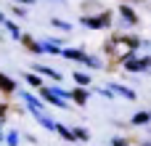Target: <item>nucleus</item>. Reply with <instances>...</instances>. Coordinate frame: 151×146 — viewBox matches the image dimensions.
<instances>
[{
	"instance_id": "1",
	"label": "nucleus",
	"mask_w": 151,
	"mask_h": 146,
	"mask_svg": "<svg viewBox=\"0 0 151 146\" xmlns=\"http://www.w3.org/2000/svg\"><path fill=\"white\" fill-rule=\"evenodd\" d=\"M80 21H82V27L101 29V27H109V21H111V13H101V16H82Z\"/></svg>"
},
{
	"instance_id": "2",
	"label": "nucleus",
	"mask_w": 151,
	"mask_h": 146,
	"mask_svg": "<svg viewBox=\"0 0 151 146\" xmlns=\"http://www.w3.org/2000/svg\"><path fill=\"white\" fill-rule=\"evenodd\" d=\"M125 69H130V72H143V69H151V59H135V56H125Z\"/></svg>"
},
{
	"instance_id": "3",
	"label": "nucleus",
	"mask_w": 151,
	"mask_h": 146,
	"mask_svg": "<svg viewBox=\"0 0 151 146\" xmlns=\"http://www.w3.org/2000/svg\"><path fill=\"white\" fill-rule=\"evenodd\" d=\"M42 98H45L48 104L58 106V109H66V101H61V96H56V93H53V90H48V88H42Z\"/></svg>"
},
{
	"instance_id": "4",
	"label": "nucleus",
	"mask_w": 151,
	"mask_h": 146,
	"mask_svg": "<svg viewBox=\"0 0 151 146\" xmlns=\"http://www.w3.org/2000/svg\"><path fill=\"white\" fill-rule=\"evenodd\" d=\"M21 98L27 101V106L32 109V114H42V104H40V101H37L32 93H27V90H24V93H21Z\"/></svg>"
},
{
	"instance_id": "5",
	"label": "nucleus",
	"mask_w": 151,
	"mask_h": 146,
	"mask_svg": "<svg viewBox=\"0 0 151 146\" xmlns=\"http://www.w3.org/2000/svg\"><path fill=\"white\" fill-rule=\"evenodd\" d=\"M61 53H64L66 59H72V61H82V64H88V59H90L88 53H82V51H72V48H66V51H61Z\"/></svg>"
},
{
	"instance_id": "6",
	"label": "nucleus",
	"mask_w": 151,
	"mask_h": 146,
	"mask_svg": "<svg viewBox=\"0 0 151 146\" xmlns=\"http://www.w3.org/2000/svg\"><path fill=\"white\" fill-rule=\"evenodd\" d=\"M0 90H3V93H13V90H16V82H13L8 74H3V72H0Z\"/></svg>"
},
{
	"instance_id": "7",
	"label": "nucleus",
	"mask_w": 151,
	"mask_h": 146,
	"mask_svg": "<svg viewBox=\"0 0 151 146\" xmlns=\"http://www.w3.org/2000/svg\"><path fill=\"white\" fill-rule=\"evenodd\" d=\"M69 96H72V98H74L77 104H88V98H90V93H88L85 88H77V90H72Z\"/></svg>"
},
{
	"instance_id": "8",
	"label": "nucleus",
	"mask_w": 151,
	"mask_h": 146,
	"mask_svg": "<svg viewBox=\"0 0 151 146\" xmlns=\"http://www.w3.org/2000/svg\"><path fill=\"white\" fill-rule=\"evenodd\" d=\"M119 13L125 16V21H130V24H135L138 21V16H135V11L130 8V5H119Z\"/></svg>"
},
{
	"instance_id": "9",
	"label": "nucleus",
	"mask_w": 151,
	"mask_h": 146,
	"mask_svg": "<svg viewBox=\"0 0 151 146\" xmlns=\"http://www.w3.org/2000/svg\"><path fill=\"white\" fill-rule=\"evenodd\" d=\"M21 43H24V45H27V48H29L32 53H40V51H42V45H40V43H35V40H32L29 35H21Z\"/></svg>"
},
{
	"instance_id": "10",
	"label": "nucleus",
	"mask_w": 151,
	"mask_h": 146,
	"mask_svg": "<svg viewBox=\"0 0 151 146\" xmlns=\"http://www.w3.org/2000/svg\"><path fill=\"white\" fill-rule=\"evenodd\" d=\"M109 90H111V93H119V96H125V98H130V101H135V93H133L130 88H122V85H111Z\"/></svg>"
},
{
	"instance_id": "11",
	"label": "nucleus",
	"mask_w": 151,
	"mask_h": 146,
	"mask_svg": "<svg viewBox=\"0 0 151 146\" xmlns=\"http://www.w3.org/2000/svg\"><path fill=\"white\" fill-rule=\"evenodd\" d=\"M37 72H40V74H45V77H50V80H61V74H58L56 69H48V66H42V64L37 66Z\"/></svg>"
},
{
	"instance_id": "12",
	"label": "nucleus",
	"mask_w": 151,
	"mask_h": 146,
	"mask_svg": "<svg viewBox=\"0 0 151 146\" xmlns=\"http://www.w3.org/2000/svg\"><path fill=\"white\" fill-rule=\"evenodd\" d=\"M56 130H58V136H61V138H66L69 144H72V141L77 138V136H74V133H72L69 128H64V125H56Z\"/></svg>"
},
{
	"instance_id": "13",
	"label": "nucleus",
	"mask_w": 151,
	"mask_h": 146,
	"mask_svg": "<svg viewBox=\"0 0 151 146\" xmlns=\"http://www.w3.org/2000/svg\"><path fill=\"white\" fill-rule=\"evenodd\" d=\"M35 117L40 120V125H42V128H48V130H56V122H53L50 117H45V114H35Z\"/></svg>"
},
{
	"instance_id": "14",
	"label": "nucleus",
	"mask_w": 151,
	"mask_h": 146,
	"mask_svg": "<svg viewBox=\"0 0 151 146\" xmlns=\"http://www.w3.org/2000/svg\"><path fill=\"white\" fill-rule=\"evenodd\" d=\"M149 120H151V112H141V114L133 117V125H146Z\"/></svg>"
},
{
	"instance_id": "15",
	"label": "nucleus",
	"mask_w": 151,
	"mask_h": 146,
	"mask_svg": "<svg viewBox=\"0 0 151 146\" xmlns=\"http://www.w3.org/2000/svg\"><path fill=\"white\" fill-rule=\"evenodd\" d=\"M74 80L80 85H90V74H82V72H74Z\"/></svg>"
},
{
	"instance_id": "16",
	"label": "nucleus",
	"mask_w": 151,
	"mask_h": 146,
	"mask_svg": "<svg viewBox=\"0 0 151 146\" xmlns=\"http://www.w3.org/2000/svg\"><path fill=\"white\" fill-rule=\"evenodd\" d=\"M3 24H5V29H8V32H11L13 37H21V35H19V27H16L13 21H3Z\"/></svg>"
},
{
	"instance_id": "17",
	"label": "nucleus",
	"mask_w": 151,
	"mask_h": 146,
	"mask_svg": "<svg viewBox=\"0 0 151 146\" xmlns=\"http://www.w3.org/2000/svg\"><path fill=\"white\" fill-rule=\"evenodd\" d=\"M27 82H29V85H35V88H37V85H42V80H40V74H32V72L27 74Z\"/></svg>"
},
{
	"instance_id": "18",
	"label": "nucleus",
	"mask_w": 151,
	"mask_h": 146,
	"mask_svg": "<svg viewBox=\"0 0 151 146\" xmlns=\"http://www.w3.org/2000/svg\"><path fill=\"white\" fill-rule=\"evenodd\" d=\"M5 141H8V146H19V136H16L13 130H11V133L5 136Z\"/></svg>"
},
{
	"instance_id": "19",
	"label": "nucleus",
	"mask_w": 151,
	"mask_h": 146,
	"mask_svg": "<svg viewBox=\"0 0 151 146\" xmlns=\"http://www.w3.org/2000/svg\"><path fill=\"white\" fill-rule=\"evenodd\" d=\"M42 51H48V53H58V45H53V43H42Z\"/></svg>"
},
{
	"instance_id": "20",
	"label": "nucleus",
	"mask_w": 151,
	"mask_h": 146,
	"mask_svg": "<svg viewBox=\"0 0 151 146\" xmlns=\"http://www.w3.org/2000/svg\"><path fill=\"white\" fill-rule=\"evenodd\" d=\"M74 136H77V138H82V141H88V138H90V136H88V130H77Z\"/></svg>"
},
{
	"instance_id": "21",
	"label": "nucleus",
	"mask_w": 151,
	"mask_h": 146,
	"mask_svg": "<svg viewBox=\"0 0 151 146\" xmlns=\"http://www.w3.org/2000/svg\"><path fill=\"white\" fill-rule=\"evenodd\" d=\"M53 24H56V27H61V29H69V24H66V21H58V19H53Z\"/></svg>"
},
{
	"instance_id": "22",
	"label": "nucleus",
	"mask_w": 151,
	"mask_h": 146,
	"mask_svg": "<svg viewBox=\"0 0 151 146\" xmlns=\"http://www.w3.org/2000/svg\"><path fill=\"white\" fill-rule=\"evenodd\" d=\"M21 3H27V5H32V3H35V0H21Z\"/></svg>"
},
{
	"instance_id": "23",
	"label": "nucleus",
	"mask_w": 151,
	"mask_h": 146,
	"mask_svg": "<svg viewBox=\"0 0 151 146\" xmlns=\"http://www.w3.org/2000/svg\"><path fill=\"white\" fill-rule=\"evenodd\" d=\"M3 21H5V16H3V13H0V24H3Z\"/></svg>"
},
{
	"instance_id": "24",
	"label": "nucleus",
	"mask_w": 151,
	"mask_h": 146,
	"mask_svg": "<svg viewBox=\"0 0 151 146\" xmlns=\"http://www.w3.org/2000/svg\"><path fill=\"white\" fill-rule=\"evenodd\" d=\"M0 141H3V136H0Z\"/></svg>"
},
{
	"instance_id": "25",
	"label": "nucleus",
	"mask_w": 151,
	"mask_h": 146,
	"mask_svg": "<svg viewBox=\"0 0 151 146\" xmlns=\"http://www.w3.org/2000/svg\"><path fill=\"white\" fill-rule=\"evenodd\" d=\"M146 146H151V144H146Z\"/></svg>"
}]
</instances>
